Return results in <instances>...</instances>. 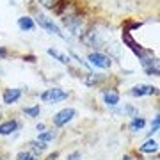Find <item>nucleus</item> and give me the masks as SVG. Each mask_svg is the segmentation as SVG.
Masks as SVG:
<instances>
[{"label": "nucleus", "mask_w": 160, "mask_h": 160, "mask_svg": "<svg viewBox=\"0 0 160 160\" xmlns=\"http://www.w3.org/2000/svg\"><path fill=\"white\" fill-rule=\"evenodd\" d=\"M146 126V119H144L142 116H135V118H132L130 125H128V128H130L133 133H137V132H141Z\"/></svg>", "instance_id": "14"}, {"label": "nucleus", "mask_w": 160, "mask_h": 160, "mask_svg": "<svg viewBox=\"0 0 160 160\" xmlns=\"http://www.w3.org/2000/svg\"><path fill=\"white\" fill-rule=\"evenodd\" d=\"M130 94L135 98H142V96H157L158 94V87L148 86V84H137L130 89Z\"/></svg>", "instance_id": "6"}, {"label": "nucleus", "mask_w": 160, "mask_h": 160, "mask_svg": "<svg viewBox=\"0 0 160 160\" xmlns=\"http://www.w3.org/2000/svg\"><path fill=\"white\" fill-rule=\"evenodd\" d=\"M123 112H125V114H128L130 118H135V116H139V114H137V109H135V107H132V105H125Z\"/></svg>", "instance_id": "22"}, {"label": "nucleus", "mask_w": 160, "mask_h": 160, "mask_svg": "<svg viewBox=\"0 0 160 160\" xmlns=\"http://www.w3.org/2000/svg\"><path fill=\"white\" fill-rule=\"evenodd\" d=\"M22 94L23 91L20 87H9V89H6L2 92V102H4V105H12V103H16L22 98Z\"/></svg>", "instance_id": "8"}, {"label": "nucleus", "mask_w": 160, "mask_h": 160, "mask_svg": "<svg viewBox=\"0 0 160 160\" xmlns=\"http://www.w3.org/2000/svg\"><path fill=\"white\" fill-rule=\"evenodd\" d=\"M121 160H133V157H132V155H125Z\"/></svg>", "instance_id": "28"}, {"label": "nucleus", "mask_w": 160, "mask_h": 160, "mask_svg": "<svg viewBox=\"0 0 160 160\" xmlns=\"http://www.w3.org/2000/svg\"><path fill=\"white\" fill-rule=\"evenodd\" d=\"M139 149H141V153H157L158 151V142L155 139H148Z\"/></svg>", "instance_id": "15"}, {"label": "nucleus", "mask_w": 160, "mask_h": 160, "mask_svg": "<svg viewBox=\"0 0 160 160\" xmlns=\"http://www.w3.org/2000/svg\"><path fill=\"white\" fill-rule=\"evenodd\" d=\"M46 53H48L50 57H53L55 61H59L61 64H64V66H69V62H71V57H69L68 53H64V52L57 50V48H48Z\"/></svg>", "instance_id": "12"}, {"label": "nucleus", "mask_w": 160, "mask_h": 160, "mask_svg": "<svg viewBox=\"0 0 160 160\" xmlns=\"http://www.w3.org/2000/svg\"><path fill=\"white\" fill-rule=\"evenodd\" d=\"M139 62H141L144 73L148 75V77H158V73H160L158 59L155 57V55H144V57L139 59Z\"/></svg>", "instance_id": "5"}, {"label": "nucleus", "mask_w": 160, "mask_h": 160, "mask_svg": "<svg viewBox=\"0 0 160 160\" xmlns=\"http://www.w3.org/2000/svg\"><path fill=\"white\" fill-rule=\"evenodd\" d=\"M41 112V107H39V103L38 105H34V107H23V114H27L29 118H38Z\"/></svg>", "instance_id": "18"}, {"label": "nucleus", "mask_w": 160, "mask_h": 160, "mask_svg": "<svg viewBox=\"0 0 160 160\" xmlns=\"http://www.w3.org/2000/svg\"><path fill=\"white\" fill-rule=\"evenodd\" d=\"M34 22H36V25H39L41 29H45L46 32L59 36L61 39H68V36H64V32L61 30V27H59L57 23L52 20V18H48V16H45V14L38 12V14H36V20H34Z\"/></svg>", "instance_id": "1"}, {"label": "nucleus", "mask_w": 160, "mask_h": 160, "mask_svg": "<svg viewBox=\"0 0 160 160\" xmlns=\"http://www.w3.org/2000/svg\"><path fill=\"white\" fill-rule=\"evenodd\" d=\"M23 61H25V62H36V61H38V57H36V55H32V53H27V55H23Z\"/></svg>", "instance_id": "24"}, {"label": "nucleus", "mask_w": 160, "mask_h": 160, "mask_svg": "<svg viewBox=\"0 0 160 160\" xmlns=\"http://www.w3.org/2000/svg\"><path fill=\"white\" fill-rule=\"evenodd\" d=\"M57 158H59V151H53V153H50L46 157V160H57Z\"/></svg>", "instance_id": "26"}, {"label": "nucleus", "mask_w": 160, "mask_h": 160, "mask_svg": "<svg viewBox=\"0 0 160 160\" xmlns=\"http://www.w3.org/2000/svg\"><path fill=\"white\" fill-rule=\"evenodd\" d=\"M18 128H20V123L16 119H7L4 123H0V135H4V137L11 135V133L18 132Z\"/></svg>", "instance_id": "11"}, {"label": "nucleus", "mask_w": 160, "mask_h": 160, "mask_svg": "<svg viewBox=\"0 0 160 160\" xmlns=\"http://www.w3.org/2000/svg\"><path fill=\"white\" fill-rule=\"evenodd\" d=\"M75 118H77V110H75L73 107H66V109L59 110L57 114L52 118V123H53L55 128H61V126L68 125L69 121H73Z\"/></svg>", "instance_id": "4"}, {"label": "nucleus", "mask_w": 160, "mask_h": 160, "mask_svg": "<svg viewBox=\"0 0 160 160\" xmlns=\"http://www.w3.org/2000/svg\"><path fill=\"white\" fill-rule=\"evenodd\" d=\"M107 80V77L103 73H87V77L84 78V84L87 87H94V86H100Z\"/></svg>", "instance_id": "13"}, {"label": "nucleus", "mask_w": 160, "mask_h": 160, "mask_svg": "<svg viewBox=\"0 0 160 160\" xmlns=\"http://www.w3.org/2000/svg\"><path fill=\"white\" fill-rule=\"evenodd\" d=\"M16 160H36V157L32 153H29V151H20L16 155Z\"/></svg>", "instance_id": "20"}, {"label": "nucleus", "mask_w": 160, "mask_h": 160, "mask_svg": "<svg viewBox=\"0 0 160 160\" xmlns=\"http://www.w3.org/2000/svg\"><path fill=\"white\" fill-rule=\"evenodd\" d=\"M36 130H38V132H45V125H43V123H38Z\"/></svg>", "instance_id": "27"}, {"label": "nucleus", "mask_w": 160, "mask_h": 160, "mask_svg": "<svg viewBox=\"0 0 160 160\" xmlns=\"http://www.w3.org/2000/svg\"><path fill=\"white\" fill-rule=\"evenodd\" d=\"M158 128H160V118H158V114H157V116H155V119H153V123H151V130H149V135L157 133V132H158Z\"/></svg>", "instance_id": "21"}, {"label": "nucleus", "mask_w": 160, "mask_h": 160, "mask_svg": "<svg viewBox=\"0 0 160 160\" xmlns=\"http://www.w3.org/2000/svg\"><path fill=\"white\" fill-rule=\"evenodd\" d=\"M68 160H82V153L80 151H73L68 155Z\"/></svg>", "instance_id": "23"}, {"label": "nucleus", "mask_w": 160, "mask_h": 160, "mask_svg": "<svg viewBox=\"0 0 160 160\" xmlns=\"http://www.w3.org/2000/svg\"><path fill=\"white\" fill-rule=\"evenodd\" d=\"M142 27V22H132V20H126L123 23V32H132L135 29H141Z\"/></svg>", "instance_id": "17"}, {"label": "nucleus", "mask_w": 160, "mask_h": 160, "mask_svg": "<svg viewBox=\"0 0 160 160\" xmlns=\"http://www.w3.org/2000/svg\"><path fill=\"white\" fill-rule=\"evenodd\" d=\"M69 57H73L75 61H77V62L80 64V66H84V68H86V69H91V64L87 62L86 59L82 57V55H78V53H77V52H69Z\"/></svg>", "instance_id": "19"}, {"label": "nucleus", "mask_w": 160, "mask_h": 160, "mask_svg": "<svg viewBox=\"0 0 160 160\" xmlns=\"http://www.w3.org/2000/svg\"><path fill=\"white\" fill-rule=\"evenodd\" d=\"M55 139V132L53 130H45V132H39V135H38V141L43 144H48L50 141Z\"/></svg>", "instance_id": "16"}, {"label": "nucleus", "mask_w": 160, "mask_h": 160, "mask_svg": "<svg viewBox=\"0 0 160 160\" xmlns=\"http://www.w3.org/2000/svg\"><path fill=\"white\" fill-rule=\"evenodd\" d=\"M87 61L91 64V68H98V69L112 68V57L105 55L102 52H91V53L87 55Z\"/></svg>", "instance_id": "2"}, {"label": "nucleus", "mask_w": 160, "mask_h": 160, "mask_svg": "<svg viewBox=\"0 0 160 160\" xmlns=\"http://www.w3.org/2000/svg\"><path fill=\"white\" fill-rule=\"evenodd\" d=\"M16 23H18V29L22 30V32H32V30L36 29L34 18H30L29 14H25V16H20Z\"/></svg>", "instance_id": "10"}, {"label": "nucleus", "mask_w": 160, "mask_h": 160, "mask_svg": "<svg viewBox=\"0 0 160 160\" xmlns=\"http://www.w3.org/2000/svg\"><path fill=\"white\" fill-rule=\"evenodd\" d=\"M119 91L114 89V87H109V89H105L103 91V103L107 105V107H116L118 103H119Z\"/></svg>", "instance_id": "9"}, {"label": "nucleus", "mask_w": 160, "mask_h": 160, "mask_svg": "<svg viewBox=\"0 0 160 160\" xmlns=\"http://www.w3.org/2000/svg\"><path fill=\"white\" fill-rule=\"evenodd\" d=\"M62 100H68V92L62 91L61 87H50V89L41 92V102L50 103V105L62 102Z\"/></svg>", "instance_id": "3"}, {"label": "nucleus", "mask_w": 160, "mask_h": 160, "mask_svg": "<svg viewBox=\"0 0 160 160\" xmlns=\"http://www.w3.org/2000/svg\"><path fill=\"white\" fill-rule=\"evenodd\" d=\"M41 6L48 9V11H53L55 14H62L66 6H68V0H38Z\"/></svg>", "instance_id": "7"}, {"label": "nucleus", "mask_w": 160, "mask_h": 160, "mask_svg": "<svg viewBox=\"0 0 160 160\" xmlns=\"http://www.w3.org/2000/svg\"><path fill=\"white\" fill-rule=\"evenodd\" d=\"M7 55H9V52H7V48H4V46H0V59H6Z\"/></svg>", "instance_id": "25"}]
</instances>
